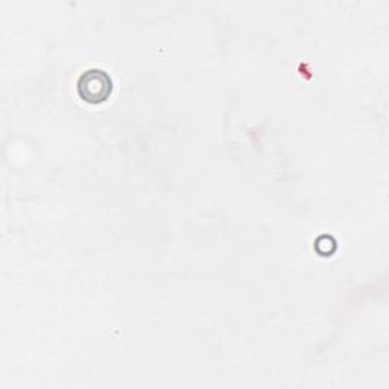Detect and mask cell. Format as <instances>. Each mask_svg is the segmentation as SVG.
I'll use <instances>...</instances> for the list:
<instances>
[{
  "mask_svg": "<svg viewBox=\"0 0 389 389\" xmlns=\"http://www.w3.org/2000/svg\"><path fill=\"white\" fill-rule=\"evenodd\" d=\"M113 92L110 75L101 69L85 70L78 80V94L89 104H101L109 99Z\"/></svg>",
  "mask_w": 389,
  "mask_h": 389,
  "instance_id": "cell-1",
  "label": "cell"
},
{
  "mask_svg": "<svg viewBox=\"0 0 389 389\" xmlns=\"http://www.w3.org/2000/svg\"><path fill=\"white\" fill-rule=\"evenodd\" d=\"M315 249L323 256H330L336 249V240L332 236H321L315 242Z\"/></svg>",
  "mask_w": 389,
  "mask_h": 389,
  "instance_id": "cell-2",
  "label": "cell"
}]
</instances>
